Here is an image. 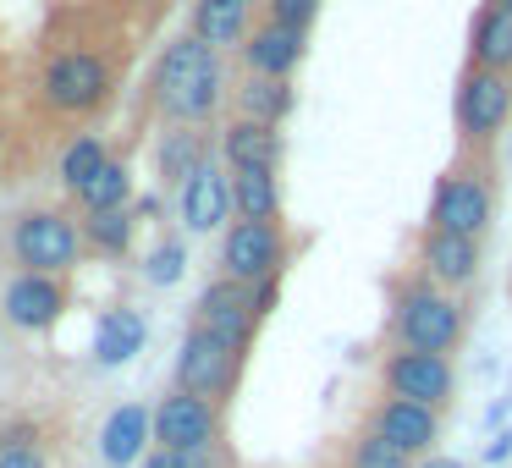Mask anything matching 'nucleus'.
Masks as SVG:
<instances>
[{
	"label": "nucleus",
	"mask_w": 512,
	"mask_h": 468,
	"mask_svg": "<svg viewBox=\"0 0 512 468\" xmlns=\"http://www.w3.org/2000/svg\"><path fill=\"white\" fill-rule=\"evenodd\" d=\"M221 160L232 171H276L281 166V127L237 116V122L221 133Z\"/></svg>",
	"instance_id": "f3484780"
},
{
	"label": "nucleus",
	"mask_w": 512,
	"mask_h": 468,
	"mask_svg": "<svg viewBox=\"0 0 512 468\" xmlns=\"http://www.w3.org/2000/svg\"><path fill=\"white\" fill-rule=\"evenodd\" d=\"M182 270H188V248H182L177 237H166V243H160L155 254L144 259V276L155 281V287H177Z\"/></svg>",
	"instance_id": "c85d7f7f"
},
{
	"label": "nucleus",
	"mask_w": 512,
	"mask_h": 468,
	"mask_svg": "<svg viewBox=\"0 0 512 468\" xmlns=\"http://www.w3.org/2000/svg\"><path fill=\"white\" fill-rule=\"evenodd\" d=\"M452 116H457V133H463V144H490V138H496L501 127L512 122V72L468 67L463 78H457Z\"/></svg>",
	"instance_id": "7ed1b4c3"
},
{
	"label": "nucleus",
	"mask_w": 512,
	"mask_h": 468,
	"mask_svg": "<svg viewBox=\"0 0 512 468\" xmlns=\"http://www.w3.org/2000/svg\"><path fill=\"white\" fill-rule=\"evenodd\" d=\"M138 468H204V452L188 457V452H166V446H155V452H144Z\"/></svg>",
	"instance_id": "7c9ffc66"
},
{
	"label": "nucleus",
	"mask_w": 512,
	"mask_h": 468,
	"mask_svg": "<svg viewBox=\"0 0 512 468\" xmlns=\"http://www.w3.org/2000/svg\"><path fill=\"white\" fill-rule=\"evenodd\" d=\"M320 6H325V0H265L270 23H281V28H303V34H309V23L320 17Z\"/></svg>",
	"instance_id": "c756f323"
},
{
	"label": "nucleus",
	"mask_w": 512,
	"mask_h": 468,
	"mask_svg": "<svg viewBox=\"0 0 512 468\" xmlns=\"http://www.w3.org/2000/svg\"><path fill=\"white\" fill-rule=\"evenodd\" d=\"M485 6H501V12H512V0H485Z\"/></svg>",
	"instance_id": "e433bc0d"
},
{
	"label": "nucleus",
	"mask_w": 512,
	"mask_h": 468,
	"mask_svg": "<svg viewBox=\"0 0 512 468\" xmlns=\"http://www.w3.org/2000/svg\"><path fill=\"white\" fill-rule=\"evenodd\" d=\"M193 325L210 331V336H221V342H232L237 353H248V342H254V331H259L254 292H248L243 281H232V276L210 281V287L199 292V320Z\"/></svg>",
	"instance_id": "9b49d317"
},
{
	"label": "nucleus",
	"mask_w": 512,
	"mask_h": 468,
	"mask_svg": "<svg viewBox=\"0 0 512 468\" xmlns=\"http://www.w3.org/2000/svg\"><path fill=\"white\" fill-rule=\"evenodd\" d=\"M61 309H67V292L56 287V276L23 270V276L6 287V320H12L17 331H45V325H56Z\"/></svg>",
	"instance_id": "dca6fc26"
},
{
	"label": "nucleus",
	"mask_w": 512,
	"mask_h": 468,
	"mask_svg": "<svg viewBox=\"0 0 512 468\" xmlns=\"http://www.w3.org/2000/svg\"><path fill=\"white\" fill-rule=\"evenodd\" d=\"M28 446H39L34 424H6V430H0V452H28Z\"/></svg>",
	"instance_id": "2f4dec72"
},
{
	"label": "nucleus",
	"mask_w": 512,
	"mask_h": 468,
	"mask_svg": "<svg viewBox=\"0 0 512 468\" xmlns=\"http://www.w3.org/2000/svg\"><path fill=\"white\" fill-rule=\"evenodd\" d=\"M12 254L23 270H39V276H61V270L78 265L83 254V232L67 221V215L34 210L12 226Z\"/></svg>",
	"instance_id": "20e7f679"
},
{
	"label": "nucleus",
	"mask_w": 512,
	"mask_h": 468,
	"mask_svg": "<svg viewBox=\"0 0 512 468\" xmlns=\"http://www.w3.org/2000/svg\"><path fill=\"white\" fill-rule=\"evenodd\" d=\"M309 56V34L303 28H281V23H259L254 34L243 39V61L254 78H292Z\"/></svg>",
	"instance_id": "ddd939ff"
},
{
	"label": "nucleus",
	"mask_w": 512,
	"mask_h": 468,
	"mask_svg": "<svg viewBox=\"0 0 512 468\" xmlns=\"http://www.w3.org/2000/svg\"><path fill=\"white\" fill-rule=\"evenodd\" d=\"M155 105L177 127L204 122L221 105V50H210L199 34L171 39L155 67Z\"/></svg>",
	"instance_id": "f257e3e1"
},
{
	"label": "nucleus",
	"mask_w": 512,
	"mask_h": 468,
	"mask_svg": "<svg viewBox=\"0 0 512 468\" xmlns=\"http://www.w3.org/2000/svg\"><path fill=\"white\" fill-rule=\"evenodd\" d=\"M468 67L512 72V12L501 6H479L468 23Z\"/></svg>",
	"instance_id": "aec40b11"
},
{
	"label": "nucleus",
	"mask_w": 512,
	"mask_h": 468,
	"mask_svg": "<svg viewBox=\"0 0 512 468\" xmlns=\"http://www.w3.org/2000/svg\"><path fill=\"white\" fill-rule=\"evenodd\" d=\"M347 468H413V457L402 452V446H391L386 435L364 430L353 441V452H347Z\"/></svg>",
	"instance_id": "cd10ccee"
},
{
	"label": "nucleus",
	"mask_w": 512,
	"mask_h": 468,
	"mask_svg": "<svg viewBox=\"0 0 512 468\" xmlns=\"http://www.w3.org/2000/svg\"><path fill=\"white\" fill-rule=\"evenodd\" d=\"M105 160H111V155H105V144H100V138H78V144H72L67 155H61V182H67L72 193H83L94 177H100V166H105Z\"/></svg>",
	"instance_id": "bb28decb"
},
{
	"label": "nucleus",
	"mask_w": 512,
	"mask_h": 468,
	"mask_svg": "<svg viewBox=\"0 0 512 468\" xmlns=\"http://www.w3.org/2000/svg\"><path fill=\"white\" fill-rule=\"evenodd\" d=\"M0 468H45V457H39V446H28V452H0Z\"/></svg>",
	"instance_id": "72a5a7b5"
},
{
	"label": "nucleus",
	"mask_w": 512,
	"mask_h": 468,
	"mask_svg": "<svg viewBox=\"0 0 512 468\" xmlns=\"http://www.w3.org/2000/svg\"><path fill=\"white\" fill-rule=\"evenodd\" d=\"M232 210L243 221H276L281 215V177L276 171H232Z\"/></svg>",
	"instance_id": "4be33fe9"
},
{
	"label": "nucleus",
	"mask_w": 512,
	"mask_h": 468,
	"mask_svg": "<svg viewBox=\"0 0 512 468\" xmlns=\"http://www.w3.org/2000/svg\"><path fill=\"white\" fill-rule=\"evenodd\" d=\"M144 441H155V413L138 408V402H127V408H116L111 419H105V430H100V457H105L111 468L144 463Z\"/></svg>",
	"instance_id": "a211bd4d"
},
{
	"label": "nucleus",
	"mask_w": 512,
	"mask_h": 468,
	"mask_svg": "<svg viewBox=\"0 0 512 468\" xmlns=\"http://www.w3.org/2000/svg\"><path fill=\"white\" fill-rule=\"evenodd\" d=\"M45 105L50 111H67V116H78V111H94V105L111 94V67H105L94 50H67V56H56L45 67Z\"/></svg>",
	"instance_id": "6e6552de"
},
{
	"label": "nucleus",
	"mask_w": 512,
	"mask_h": 468,
	"mask_svg": "<svg viewBox=\"0 0 512 468\" xmlns=\"http://www.w3.org/2000/svg\"><path fill=\"white\" fill-rule=\"evenodd\" d=\"M463 320L468 314L457 303V292L435 287L430 276L408 281L397 292V303H391V336H397V347H419V353H452L463 342Z\"/></svg>",
	"instance_id": "f03ea898"
},
{
	"label": "nucleus",
	"mask_w": 512,
	"mask_h": 468,
	"mask_svg": "<svg viewBox=\"0 0 512 468\" xmlns=\"http://www.w3.org/2000/svg\"><path fill=\"white\" fill-rule=\"evenodd\" d=\"M512 457V430H496V441L485 446V463H507Z\"/></svg>",
	"instance_id": "f704fd0d"
},
{
	"label": "nucleus",
	"mask_w": 512,
	"mask_h": 468,
	"mask_svg": "<svg viewBox=\"0 0 512 468\" xmlns=\"http://www.w3.org/2000/svg\"><path fill=\"white\" fill-rule=\"evenodd\" d=\"M204 160H210V155H204V138L188 133V127H177V133H166V144H160V182L182 188Z\"/></svg>",
	"instance_id": "b1692460"
},
{
	"label": "nucleus",
	"mask_w": 512,
	"mask_h": 468,
	"mask_svg": "<svg viewBox=\"0 0 512 468\" xmlns=\"http://www.w3.org/2000/svg\"><path fill=\"white\" fill-rule=\"evenodd\" d=\"M83 243H94L100 254H127L133 248V215L127 210H100L83 221Z\"/></svg>",
	"instance_id": "a878e982"
},
{
	"label": "nucleus",
	"mask_w": 512,
	"mask_h": 468,
	"mask_svg": "<svg viewBox=\"0 0 512 468\" xmlns=\"http://www.w3.org/2000/svg\"><path fill=\"white\" fill-rule=\"evenodd\" d=\"M243 23H248V0H199V6H193V34L210 50L237 45V39H243Z\"/></svg>",
	"instance_id": "5701e85b"
},
{
	"label": "nucleus",
	"mask_w": 512,
	"mask_h": 468,
	"mask_svg": "<svg viewBox=\"0 0 512 468\" xmlns=\"http://www.w3.org/2000/svg\"><path fill=\"white\" fill-rule=\"evenodd\" d=\"M237 369H243V353H237L232 342L199 331V325L182 336V353H177V386L182 391L215 402V397H226V391L237 386Z\"/></svg>",
	"instance_id": "39448f33"
},
{
	"label": "nucleus",
	"mask_w": 512,
	"mask_h": 468,
	"mask_svg": "<svg viewBox=\"0 0 512 468\" xmlns=\"http://www.w3.org/2000/svg\"><path fill=\"white\" fill-rule=\"evenodd\" d=\"M369 430L386 435L391 446H402L408 457H424L435 446V435H441V413L424 408V402H408V397H386L375 408V419H369Z\"/></svg>",
	"instance_id": "4468645a"
},
{
	"label": "nucleus",
	"mask_w": 512,
	"mask_h": 468,
	"mask_svg": "<svg viewBox=\"0 0 512 468\" xmlns=\"http://www.w3.org/2000/svg\"><path fill=\"white\" fill-rule=\"evenodd\" d=\"M281 265H287V237H281L276 221H237L221 237V270L243 287L281 276Z\"/></svg>",
	"instance_id": "0eeeda50"
},
{
	"label": "nucleus",
	"mask_w": 512,
	"mask_h": 468,
	"mask_svg": "<svg viewBox=\"0 0 512 468\" xmlns=\"http://www.w3.org/2000/svg\"><path fill=\"white\" fill-rule=\"evenodd\" d=\"M144 336H149V325H144V314H138V309L100 314V325H94V364H105V369L133 364V358L144 353Z\"/></svg>",
	"instance_id": "6ab92c4d"
},
{
	"label": "nucleus",
	"mask_w": 512,
	"mask_h": 468,
	"mask_svg": "<svg viewBox=\"0 0 512 468\" xmlns=\"http://www.w3.org/2000/svg\"><path fill=\"white\" fill-rule=\"evenodd\" d=\"M177 210H182V226L188 232H215V226L232 215V177H226L215 160H204L177 193Z\"/></svg>",
	"instance_id": "2eb2a0df"
},
{
	"label": "nucleus",
	"mask_w": 512,
	"mask_h": 468,
	"mask_svg": "<svg viewBox=\"0 0 512 468\" xmlns=\"http://www.w3.org/2000/svg\"><path fill=\"white\" fill-rule=\"evenodd\" d=\"M413 468H463L457 457H424V463H413Z\"/></svg>",
	"instance_id": "c9c22d12"
},
{
	"label": "nucleus",
	"mask_w": 512,
	"mask_h": 468,
	"mask_svg": "<svg viewBox=\"0 0 512 468\" xmlns=\"http://www.w3.org/2000/svg\"><path fill=\"white\" fill-rule=\"evenodd\" d=\"M386 380V397H408V402H424V408L441 413L457 391V375H452V358L446 353H419V347H397L380 369Z\"/></svg>",
	"instance_id": "423d86ee"
},
{
	"label": "nucleus",
	"mask_w": 512,
	"mask_h": 468,
	"mask_svg": "<svg viewBox=\"0 0 512 468\" xmlns=\"http://www.w3.org/2000/svg\"><path fill=\"white\" fill-rule=\"evenodd\" d=\"M215 430H221V413H215L210 397H193V391H171V397H160L155 408V446H166V452H210Z\"/></svg>",
	"instance_id": "9d476101"
},
{
	"label": "nucleus",
	"mask_w": 512,
	"mask_h": 468,
	"mask_svg": "<svg viewBox=\"0 0 512 468\" xmlns=\"http://www.w3.org/2000/svg\"><path fill=\"white\" fill-rule=\"evenodd\" d=\"M237 105H243L248 122L281 127L292 116V105H298V94H292V78H254V72H248V83L237 89Z\"/></svg>",
	"instance_id": "412c9836"
},
{
	"label": "nucleus",
	"mask_w": 512,
	"mask_h": 468,
	"mask_svg": "<svg viewBox=\"0 0 512 468\" xmlns=\"http://www.w3.org/2000/svg\"><path fill=\"white\" fill-rule=\"evenodd\" d=\"M490 182L474 177V171H446L435 182V199H430V226L435 232H457V237H485L490 232Z\"/></svg>",
	"instance_id": "1a4fd4ad"
},
{
	"label": "nucleus",
	"mask_w": 512,
	"mask_h": 468,
	"mask_svg": "<svg viewBox=\"0 0 512 468\" xmlns=\"http://www.w3.org/2000/svg\"><path fill=\"white\" fill-rule=\"evenodd\" d=\"M419 265H424V276H430L435 287L463 292L468 281L479 276V237H457V232H435V226H424Z\"/></svg>",
	"instance_id": "f8f14e48"
},
{
	"label": "nucleus",
	"mask_w": 512,
	"mask_h": 468,
	"mask_svg": "<svg viewBox=\"0 0 512 468\" xmlns=\"http://www.w3.org/2000/svg\"><path fill=\"white\" fill-rule=\"evenodd\" d=\"M254 314L265 320V314H276V303H281V276H270V281H254Z\"/></svg>",
	"instance_id": "473e14b6"
},
{
	"label": "nucleus",
	"mask_w": 512,
	"mask_h": 468,
	"mask_svg": "<svg viewBox=\"0 0 512 468\" xmlns=\"http://www.w3.org/2000/svg\"><path fill=\"white\" fill-rule=\"evenodd\" d=\"M127 199H133V171H127L122 160H105L100 177H94L89 188L78 193V204H83L89 215H100V210H127Z\"/></svg>",
	"instance_id": "393cba45"
}]
</instances>
